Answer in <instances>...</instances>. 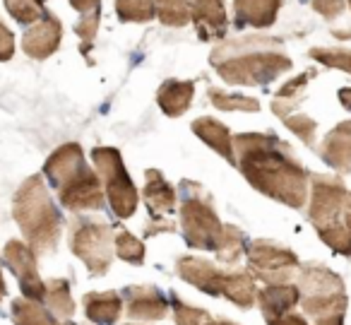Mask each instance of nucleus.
Returning a JSON list of instances; mask_svg holds the SVG:
<instances>
[{
	"mask_svg": "<svg viewBox=\"0 0 351 325\" xmlns=\"http://www.w3.org/2000/svg\"><path fill=\"white\" fill-rule=\"evenodd\" d=\"M234 161L255 190L293 210L308 198L311 174L293 157V150L277 135L241 133L234 135Z\"/></svg>",
	"mask_w": 351,
	"mask_h": 325,
	"instance_id": "nucleus-1",
	"label": "nucleus"
},
{
	"mask_svg": "<svg viewBox=\"0 0 351 325\" xmlns=\"http://www.w3.org/2000/svg\"><path fill=\"white\" fill-rule=\"evenodd\" d=\"M212 68L229 85L263 87L291 70L282 39L274 36H239L224 39L210 54Z\"/></svg>",
	"mask_w": 351,
	"mask_h": 325,
	"instance_id": "nucleus-2",
	"label": "nucleus"
},
{
	"mask_svg": "<svg viewBox=\"0 0 351 325\" xmlns=\"http://www.w3.org/2000/svg\"><path fill=\"white\" fill-rule=\"evenodd\" d=\"M44 176L58 190V200L70 212L104 208V188L97 171L89 169L84 152L77 142H65L56 147L46 159Z\"/></svg>",
	"mask_w": 351,
	"mask_h": 325,
	"instance_id": "nucleus-3",
	"label": "nucleus"
},
{
	"mask_svg": "<svg viewBox=\"0 0 351 325\" xmlns=\"http://www.w3.org/2000/svg\"><path fill=\"white\" fill-rule=\"evenodd\" d=\"M12 217L17 227L22 229L27 238V246L36 256H49L56 251L60 241V229H63V217L56 203L51 200V193L46 188L44 179L39 174L29 176L25 183L17 188L15 200H12Z\"/></svg>",
	"mask_w": 351,
	"mask_h": 325,
	"instance_id": "nucleus-4",
	"label": "nucleus"
},
{
	"mask_svg": "<svg viewBox=\"0 0 351 325\" xmlns=\"http://www.w3.org/2000/svg\"><path fill=\"white\" fill-rule=\"evenodd\" d=\"M181 193V229L186 241L200 251H217L224 234V224L217 217L210 193L191 181H183Z\"/></svg>",
	"mask_w": 351,
	"mask_h": 325,
	"instance_id": "nucleus-5",
	"label": "nucleus"
},
{
	"mask_svg": "<svg viewBox=\"0 0 351 325\" xmlns=\"http://www.w3.org/2000/svg\"><path fill=\"white\" fill-rule=\"evenodd\" d=\"M92 161L97 166L99 179L104 181V188H106L104 193H106L116 217L130 219L137 210V203H140V193H137L130 174L125 171L121 152L113 147H97L92 152Z\"/></svg>",
	"mask_w": 351,
	"mask_h": 325,
	"instance_id": "nucleus-6",
	"label": "nucleus"
},
{
	"mask_svg": "<svg viewBox=\"0 0 351 325\" xmlns=\"http://www.w3.org/2000/svg\"><path fill=\"white\" fill-rule=\"evenodd\" d=\"M113 229L106 222L80 217L70 227V248L92 275H106L113 260Z\"/></svg>",
	"mask_w": 351,
	"mask_h": 325,
	"instance_id": "nucleus-7",
	"label": "nucleus"
},
{
	"mask_svg": "<svg viewBox=\"0 0 351 325\" xmlns=\"http://www.w3.org/2000/svg\"><path fill=\"white\" fill-rule=\"evenodd\" d=\"M250 275L267 284H289L301 267V260L293 251L279 246L267 238H258L248 246Z\"/></svg>",
	"mask_w": 351,
	"mask_h": 325,
	"instance_id": "nucleus-8",
	"label": "nucleus"
},
{
	"mask_svg": "<svg viewBox=\"0 0 351 325\" xmlns=\"http://www.w3.org/2000/svg\"><path fill=\"white\" fill-rule=\"evenodd\" d=\"M346 200V188L339 176H322L311 174V205H308V217L313 227H325V224L339 222L341 208Z\"/></svg>",
	"mask_w": 351,
	"mask_h": 325,
	"instance_id": "nucleus-9",
	"label": "nucleus"
},
{
	"mask_svg": "<svg viewBox=\"0 0 351 325\" xmlns=\"http://www.w3.org/2000/svg\"><path fill=\"white\" fill-rule=\"evenodd\" d=\"M36 253L27 246V241H20V238H10L3 248V260L5 265L15 272L17 282L22 287V296L32 301H41L44 304L46 299V282L39 277L36 272Z\"/></svg>",
	"mask_w": 351,
	"mask_h": 325,
	"instance_id": "nucleus-10",
	"label": "nucleus"
},
{
	"mask_svg": "<svg viewBox=\"0 0 351 325\" xmlns=\"http://www.w3.org/2000/svg\"><path fill=\"white\" fill-rule=\"evenodd\" d=\"M176 272L188 282V284L197 287L200 291L210 296H224L226 284H229V275L215 265V262L205 260V258L195 256H183L176 262Z\"/></svg>",
	"mask_w": 351,
	"mask_h": 325,
	"instance_id": "nucleus-11",
	"label": "nucleus"
},
{
	"mask_svg": "<svg viewBox=\"0 0 351 325\" xmlns=\"http://www.w3.org/2000/svg\"><path fill=\"white\" fill-rule=\"evenodd\" d=\"M60 41H63V25L53 12H46L36 25H32L22 34V51L29 58L44 60L60 49Z\"/></svg>",
	"mask_w": 351,
	"mask_h": 325,
	"instance_id": "nucleus-12",
	"label": "nucleus"
},
{
	"mask_svg": "<svg viewBox=\"0 0 351 325\" xmlns=\"http://www.w3.org/2000/svg\"><path fill=\"white\" fill-rule=\"evenodd\" d=\"M123 304L132 320H161L169 313V299L156 287H128Z\"/></svg>",
	"mask_w": 351,
	"mask_h": 325,
	"instance_id": "nucleus-13",
	"label": "nucleus"
},
{
	"mask_svg": "<svg viewBox=\"0 0 351 325\" xmlns=\"http://www.w3.org/2000/svg\"><path fill=\"white\" fill-rule=\"evenodd\" d=\"M193 25L197 30L200 41H224L229 20H226L224 0H195L193 5Z\"/></svg>",
	"mask_w": 351,
	"mask_h": 325,
	"instance_id": "nucleus-14",
	"label": "nucleus"
},
{
	"mask_svg": "<svg viewBox=\"0 0 351 325\" xmlns=\"http://www.w3.org/2000/svg\"><path fill=\"white\" fill-rule=\"evenodd\" d=\"M320 159L339 176L351 174V118L332 128L317 150Z\"/></svg>",
	"mask_w": 351,
	"mask_h": 325,
	"instance_id": "nucleus-15",
	"label": "nucleus"
},
{
	"mask_svg": "<svg viewBox=\"0 0 351 325\" xmlns=\"http://www.w3.org/2000/svg\"><path fill=\"white\" fill-rule=\"evenodd\" d=\"M284 0H234V25L265 30L277 22Z\"/></svg>",
	"mask_w": 351,
	"mask_h": 325,
	"instance_id": "nucleus-16",
	"label": "nucleus"
},
{
	"mask_svg": "<svg viewBox=\"0 0 351 325\" xmlns=\"http://www.w3.org/2000/svg\"><path fill=\"white\" fill-rule=\"evenodd\" d=\"M298 291L303 296H332V294H344V280L337 272L327 270L322 265H303L298 267Z\"/></svg>",
	"mask_w": 351,
	"mask_h": 325,
	"instance_id": "nucleus-17",
	"label": "nucleus"
},
{
	"mask_svg": "<svg viewBox=\"0 0 351 325\" xmlns=\"http://www.w3.org/2000/svg\"><path fill=\"white\" fill-rule=\"evenodd\" d=\"M142 195H145V203L149 208L152 217L161 219L166 214H171L176 210V188L164 179V174L156 169H149L145 174V188H142Z\"/></svg>",
	"mask_w": 351,
	"mask_h": 325,
	"instance_id": "nucleus-18",
	"label": "nucleus"
},
{
	"mask_svg": "<svg viewBox=\"0 0 351 325\" xmlns=\"http://www.w3.org/2000/svg\"><path fill=\"white\" fill-rule=\"evenodd\" d=\"M263 309V315L267 323L282 318L284 313L293 309V306L301 301V291L296 284H267L265 289L258 291V299H255Z\"/></svg>",
	"mask_w": 351,
	"mask_h": 325,
	"instance_id": "nucleus-19",
	"label": "nucleus"
},
{
	"mask_svg": "<svg viewBox=\"0 0 351 325\" xmlns=\"http://www.w3.org/2000/svg\"><path fill=\"white\" fill-rule=\"evenodd\" d=\"M195 97V82L193 80H166L156 92V104L171 118H178L191 109Z\"/></svg>",
	"mask_w": 351,
	"mask_h": 325,
	"instance_id": "nucleus-20",
	"label": "nucleus"
},
{
	"mask_svg": "<svg viewBox=\"0 0 351 325\" xmlns=\"http://www.w3.org/2000/svg\"><path fill=\"white\" fill-rule=\"evenodd\" d=\"M84 315L97 325H116L123 313V296L118 291H89L82 299Z\"/></svg>",
	"mask_w": 351,
	"mask_h": 325,
	"instance_id": "nucleus-21",
	"label": "nucleus"
},
{
	"mask_svg": "<svg viewBox=\"0 0 351 325\" xmlns=\"http://www.w3.org/2000/svg\"><path fill=\"white\" fill-rule=\"evenodd\" d=\"M191 128L205 145H210L215 152H219L229 164H236L234 161V135H231V131L224 126V123L205 116V118L193 121Z\"/></svg>",
	"mask_w": 351,
	"mask_h": 325,
	"instance_id": "nucleus-22",
	"label": "nucleus"
},
{
	"mask_svg": "<svg viewBox=\"0 0 351 325\" xmlns=\"http://www.w3.org/2000/svg\"><path fill=\"white\" fill-rule=\"evenodd\" d=\"M313 78H315V70H306V73H301L298 78H291L289 82H284L282 87L277 89V94H274L272 111L277 113L279 118L289 116V113L303 102L306 85H308V80H313Z\"/></svg>",
	"mask_w": 351,
	"mask_h": 325,
	"instance_id": "nucleus-23",
	"label": "nucleus"
},
{
	"mask_svg": "<svg viewBox=\"0 0 351 325\" xmlns=\"http://www.w3.org/2000/svg\"><path fill=\"white\" fill-rule=\"evenodd\" d=\"M12 320L15 325H60L41 301H32L25 296L12 301Z\"/></svg>",
	"mask_w": 351,
	"mask_h": 325,
	"instance_id": "nucleus-24",
	"label": "nucleus"
},
{
	"mask_svg": "<svg viewBox=\"0 0 351 325\" xmlns=\"http://www.w3.org/2000/svg\"><path fill=\"white\" fill-rule=\"evenodd\" d=\"M224 296L234 301L239 309H250L258 299V287H255V277L245 270H236L229 275V284H226Z\"/></svg>",
	"mask_w": 351,
	"mask_h": 325,
	"instance_id": "nucleus-25",
	"label": "nucleus"
},
{
	"mask_svg": "<svg viewBox=\"0 0 351 325\" xmlns=\"http://www.w3.org/2000/svg\"><path fill=\"white\" fill-rule=\"evenodd\" d=\"M44 304L53 315L70 318V315L75 313V299H73V294H70V282L68 280H58V277L46 282Z\"/></svg>",
	"mask_w": 351,
	"mask_h": 325,
	"instance_id": "nucleus-26",
	"label": "nucleus"
},
{
	"mask_svg": "<svg viewBox=\"0 0 351 325\" xmlns=\"http://www.w3.org/2000/svg\"><path fill=\"white\" fill-rule=\"evenodd\" d=\"M156 17L166 27H186L193 20V5L188 0H154Z\"/></svg>",
	"mask_w": 351,
	"mask_h": 325,
	"instance_id": "nucleus-27",
	"label": "nucleus"
},
{
	"mask_svg": "<svg viewBox=\"0 0 351 325\" xmlns=\"http://www.w3.org/2000/svg\"><path fill=\"white\" fill-rule=\"evenodd\" d=\"M245 251V234L241 232L234 224H224V234H221V241L217 246V258L226 265H234L241 260Z\"/></svg>",
	"mask_w": 351,
	"mask_h": 325,
	"instance_id": "nucleus-28",
	"label": "nucleus"
},
{
	"mask_svg": "<svg viewBox=\"0 0 351 325\" xmlns=\"http://www.w3.org/2000/svg\"><path fill=\"white\" fill-rule=\"evenodd\" d=\"M116 15L121 22L145 25V22L154 20L156 5L154 0H116Z\"/></svg>",
	"mask_w": 351,
	"mask_h": 325,
	"instance_id": "nucleus-29",
	"label": "nucleus"
},
{
	"mask_svg": "<svg viewBox=\"0 0 351 325\" xmlns=\"http://www.w3.org/2000/svg\"><path fill=\"white\" fill-rule=\"evenodd\" d=\"M207 97L215 104L219 111H260V102L253 97H245V94H229L221 92L217 87L207 89Z\"/></svg>",
	"mask_w": 351,
	"mask_h": 325,
	"instance_id": "nucleus-30",
	"label": "nucleus"
},
{
	"mask_svg": "<svg viewBox=\"0 0 351 325\" xmlns=\"http://www.w3.org/2000/svg\"><path fill=\"white\" fill-rule=\"evenodd\" d=\"M113 253L121 260L130 262V265H142L145 262V243L137 236H132L125 229H118L116 238H113Z\"/></svg>",
	"mask_w": 351,
	"mask_h": 325,
	"instance_id": "nucleus-31",
	"label": "nucleus"
},
{
	"mask_svg": "<svg viewBox=\"0 0 351 325\" xmlns=\"http://www.w3.org/2000/svg\"><path fill=\"white\" fill-rule=\"evenodd\" d=\"M303 311L313 318H320V315L327 313H339V311H346L349 306V299L344 294H332V296H303L301 299Z\"/></svg>",
	"mask_w": 351,
	"mask_h": 325,
	"instance_id": "nucleus-32",
	"label": "nucleus"
},
{
	"mask_svg": "<svg viewBox=\"0 0 351 325\" xmlns=\"http://www.w3.org/2000/svg\"><path fill=\"white\" fill-rule=\"evenodd\" d=\"M5 8L20 25H36L46 15V0H5Z\"/></svg>",
	"mask_w": 351,
	"mask_h": 325,
	"instance_id": "nucleus-33",
	"label": "nucleus"
},
{
	"mask_svg": "<svg viewBox=\"0 0 351 325\" xmlns=\"http://www.w3.org/2000/svg\"><path fill=\"white\" fill-rule=\"evenodd\" d=\"M315 232H317V236L322 238V243H327V246H330L335 253H339V256H346V258L351 256V234H349V229H346L341 222L317 227Z\"/></svg>",
	"mask_w": 351,
	"mask_h": 325,
	"instance_id": "nucleus-34",
	"label": "nucleus"
},
{
	"mask_svg": "<svg viewBox=\"0 0 351 325\" xmlns=\"http://www.w3.org/2000/svg\"><path fill=\"white\" fill-rule=\"evenodd\" d=\"M171 306H173L176 325H210L212 323V315L207 313L205 309L186 304V301L178 299L176 294L171 296Z\"/></svg>",
	"mask_w": 351,
	"mask_h": 325,
	"instance_id": "nucleus-35",
	"label": "nucleus"
},
{
	"mask_svg": "<svg viewBox=\"0 0 351 325\" xmlns=\"http://www.w3.org/2000/svg\"><path fill=\"white\" fill-rule=\"evenodd\" d=\"M311 58H315L317 63L327 65V68L344 70L351 75V51L346 49H325V46H317L311 49Z\"/></svg>",
	"mask_w": 351,
	"mask_h": 325,
	"instance_id": "nucleus-36",
	"label": "nucleus"
},
{
	"mask_svg": "<svg viewBox=\"0 0 351 325\" xmlns=\"http://www.w3.org/2000/svg\"><path fill=\"white\" fill-rule=\"evenodd\" d=\"M284 126L289 128V131L293 133V135H298L303 140V145L313 147L315 145V131H317V123L313 121L311 116H303V113H289V116L282 118Z\"/></svg>",
	"mask_w": 351,
	"mask_h": 325,
	"instance_id": "nucleus-37",
	"label": "nucleus"
},
{
	"mask_svg": "<svg viewBox=\"0 0 351 325\" xmlns=\"http://www.w3.org/2000/svg\"><path fill=\"white\" fill-rule=\"evenodd\" d=\"M99 22H101V10L89 12V15H84L82 20L75 25V34L82 39V56H89L94 36H97V32H99Z\"/></svg>",
	"mask_w": 351,
	"mask_h": 325,
	"instance_id": "nucleus-38",
	"label": "nucleus"
},
{
	"mask_svg": "<svg viewBox=\"0 0 351 325\" xmlns=\"http://www.w3.org/2000/svg\"><path fill=\"white\" fill-rule=\"evenodd\" d=\"M311 8L325 20H335V17H339L344 12L346 0H311Z\"/></svg>",
	"mask_w": 351,
	"mask_h": 325,
	"instance_id": "nucleus-39",
	"label": "nucleus"
},
{
	"mask_svg": "<svg viewBox=\"0 0 351 325\" xmlns=\"http://www.w3.org/2000/svg\"><path fill=\"white\" fill-rule=\"evenodd\" d=\"M12 56H15V36H12V32L0 20V60L5 63Z\"/></svg>",
	"mask_w": 351,
	"mask_h": 325,
	"instance_id": "nucleus-40",
	"label": "nucleus"
},
{
	"mask_svg": "<svg viewBox=\"0 0 351 325\" xmlns=\"http://www.w3.org/2000/svg\"><path fill=\"white\" fill-rule=\"evenodd\" d=\"M70 5L82 15H89V12L101 10V0H70Z\"/></svg>",
	"mask_w": 351,
	"mask_h": 325,
	"instance_id": "nucleus-41",
	"label": "nucleus"
},
{
	"mask_svg": "<svg viewBox=\"0 0 351 325\" xmlns=\"http://www.w3.org/2000/svg\"><path fill=\"white\" fill-rule=\"evenodd\" d=\"M267 325H311L308 323L303 315H298V313H293V311H289V313H284L282 318H277V320H272V323H267Z\"/></svg>",
	"mask_w": 351,
	"mask_h": 325,
	"instance_id": "nucleus-42",
	"label": "nucleus"
},
{
	"mask_svg": "<svg viewBox=\"0 0 351 325\" xmlns=\"http://www.w3.org/2000/svg\"><path fill=\"white\" fill-rule=\"evenodd\" d=\"M344 313L346 311H339V313H327L315 318V325H344Z\"/></svg>",
	"mask_w": 351,
	"mask_h": 325,
	"instance_id": "nucleus-43",
	"label": "nucleus"
},
{
	"mask_svg": "<svg viewBox=\"0 0 351 325\" xmlns=\"http://www.w3.org/2000/svg\"><path fill=\"white\" fill-rule=\"evenodd\" d=\"M341 219H344V227L349 229L351 234V193H346V200H344V208H341Z\"/></svg>",
	"mask_w": 351,
	"mask_h": 325,
	"instance_id": "nucleus-44",
	"label": "nucleus"
},
{
	"mask_svg": "<svg viewBox=\"0 0 351 325\" xmlns=\"http://www.w3.org/2000/svg\"><path fill=\"white\" fill-rule=\"evenodd\" d=\"M339 102L346 111H351V87H341L339 89Z\"/></svg>",
	"mask_w": 351,
	"mask_h": 325,
	"instance_id": "nucleus-45",
	"label": "nucleus"
},
{
	"mask_svg": "<svg viewBox=\"0 0 351 325\" xmlns=\"http://www.w3.org/2000/svg\"><path fill=\"white\" fill-rule=\"evenodd\" d=\"M8 294V287H5V277H3V270H0V301H3V296Z\"/></svg>",
	"mask_w": 351,
	"mask_h": 325,
	"instance_id": "nucleus-46",
	"label": "nucleus"
},
{
	"mask_svg": "<svg viewBox=\"0 0 351 325\" xmlns=\"http://www.w3.org/2000/svg\"><path fill=\"white\" fill-rule=\"evenodd\" d=\"M210 325H239V323H231V320H224V318H221V320H212Z\"/></svg>",
	"mask_w": 351,
	"mask_h": 325,
	"instance_id": "nucleus-47",
	"label": "nucleus"
},
{
	"mask_svg": "<svg viewBox=\"0 0 351 325\" xmlns=\"http://www.w3.org/2000/svg\"><path fill=\"white\" fill-rule=\"evenodd\" d=\"M65 325H75V323H65Z\"/></svg>",
	"mask_w": 351,
	"mask_h": 325,
	"instance_id": "nucleus-48",
	"label": "nucleus"
},
{
	"mask_svg": "<svg viewBox=\"0 0 351 325\" xmlns=\"http://www.w3.org/2000/svg\"><path fill=\"white\" fill-rule=\"evenodd\" d=\"M349 8H351V0H349Z\"/></svg>",
	"mask_w": 351,
	"mask_h": 325,
	"instance_id": "nucleus-49",
	"label": "nucleus"
},
{
	"mask_svg": "<svg viewBox=\"0 0 351 325\" xmlns=\"http://www.w3.org/2000/svg\"><path fill=\"white\" fill-rule=\"evenodd\" d=\"M128 325H135V323H128Z\"/></svg>",
	"mask_w": 351,
	"mask_h": 325,
	"instance_id": "nucleus-50",
	"label": "nucleus"
}]
</instances>
